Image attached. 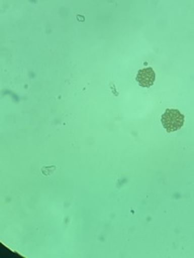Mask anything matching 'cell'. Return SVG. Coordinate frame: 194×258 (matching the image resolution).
Masks as SVG:
<instances>
[{"instance_id":"obj_1","label":"cell","mask_w":194,"mask_h":258,"mask_svg":"<svg viewBox=\"0 0 194 258\" xmlns=\"http://www.w3.org/2000/svg\"><path fill=\"white\" fill-rule=\"evenodd\" d=\"M184 124V116L181 112L176 109H167L162 115V125L166 132L173 133L180 129Z\"/></svg>"},{"instance_id":"obj_2","label":"cell","mask_w":194,"mask_h":258,"mask_svg":"<svg viewBox=\"0 0 194 258\" xmlns=\"http://www.w3.org/2000/svg\"><path fill=\"white\" fill-rule=\"evenodd\" d=\"M156 74L152 68H143L138 71L136 77V81L142 87H150L155 83Z\"/></svg>"}]
</instances>
